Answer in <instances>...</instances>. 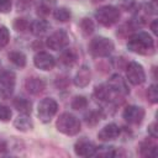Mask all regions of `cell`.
Returning a JSON list of instances; mask_svg holds the SVG:
<instances>
[{
    "label": "cell",
    "instance_id": "9c48e42d",
    "mask_svg": "<svg viewBox=\"0 0 158 158\" xmlns=\"http://www.w3.org/2000/svg\"><path fill=\"white\" fill-rule=\"evenodd\" d=\"M122 116H123V118H125L126 122H128L131 125H138L144 118V110L141 106L130 105V106H127L123 110Z\"/></svg>",
    "mask_w": 158,
    "mask_h": 158
},
{
    "label": "cell",
    "instance_id": "484cf974",
    "mask_svg": "<svg viewBox=\"0 0 158 158\" xmlns=\"http://www.w3.org/2000/svg\"><path fill=\"white\" fill-rule=\"evenodd\" d=\"M88 105V100L84 98V96H75L70 104L72 109L74 110H81V109H85Z\"/></svg>",
    "mask_w": 158,
    "mask_h": 158
},
{
    "label": "cell",
    "instance_id": "ffe728a7",
    "mask_svg": "<svg viewBox=\"0 0 158 158\" xmlns=\"http://www.w3.org/2000/svg\"><path fill=\"white\" fill-rule=\"evenodd\" d=\"M9 59L17 67L23 68L26 65V56L20 51H14L9 53Z\"/></svg>",
    "mask_w": 158,
    "mask_h": 158
},
{
    "label": "cell",
    "instance_id": "836d02e7",
    "mask_svg": "<svg viewBox=\"0 0 158 158\" xmlns=\"http://www.w3.org/2000/svg\"><path fill=\"white\" fill-rule=\"evenodd\" d=\"M136 6L135 0H118V7L125 11H131Z\"/></svg>",
    "mask_w": 158,
    "mask_h": 158
},
{
    "label": "cell",
    "instance_id": "8d00e7d4",
    "mask_svg": "<svg viewBox=\"0 0 158 158\" xmlns=\"http://www.w3.org/2000/svg\"><path fill=\"white\" fill-rule=\"evenodd\" d=\"M31 4H32V0H19L17 6H19V9L25 10V9H27V7H28Z\"/></svg>",
    "mask_w": 158,
    "mask_h": 158
},
{
    "label": "cell",
    "instance_id": "4fadbf2b",
    "mask_svg": "<svg viewBox=\"0 0 158 158\" xmlns=\"http://www.w3.org/2000/svg\"><path fill=\"white\" fill-rule=\"evenodd\" d=\"M118 136H120V127L115 123L106 125L98 133V137L101 141H112V139H116Z\"/></svg>",
    "mask_w": 158,
    "mask_h": 158
},
{
    "label": "cell",
    "instance_id": "d590c367",
    "mask_svg": "<svg viewBox=\"0 0 158 158\" xmlns=\"http://www.w3.org/2000/svg\"><path fill=\"white\" fill-rule=\"evenodd\" d=\"M148 133H149V136H151L152 138H157V137H158L157 123H156V122H153V123H151V125L148 126Z\"/></svg>",
    "mask_w": 158,
    "mask_h": 158
},
{
    "label": "cell",
    "instance_id": "cb8c5ba5",
    "mask_svg": "<svg viewBox=\"0 0 158 158\" xmlns=\"http://www.w3.org/2000/svg\"><path fill=\"white\" fill-rule=\"evenodd\" d=\"M94 156H99V157H115L116 156L115 147H112V146H100V147H96Z\"/></svg>",
    "mask_w": 158,
    "mask_h": 158
},
{
    "label": "cell",
    "instance_id": "7402d4cb",
    "mask_svg": "<svg viewBox=\"0 0 158 158\" xmlns=\"http://www.w3.org/2000/svg\"><path fill=\"white\" fill-rule=\"evenodd\" d=\"M111 90L109 89L107 85H99L95 88V96L98 100L101 101H107L110 100V95H111Z\"/></svg>",
    "mask_w": 158,
    "mask_h": 158
},
{
    "label": "cell",
    "instance_id": "8fae6325",
    "mask_svg": "<svg viewBox=\"0 0 158 158\" xmlns=\"http://www.w3.org/2000/svg\"><path fill=\"white\" fill-rule=\"evenodd\" d=\"M95 144L86 139L85 137L84 138H80L75 142L74 144V152L77 156H80V157H93L95 154Z\"/></svg>",
    "mask_w": 158,
    "mask_h": 158
},
{
    "label": "cell",
    "instance_id": "2e32d148",
    "mask_svg": "<svg viewBox=\"0 0 158 158\" xmlns=\"http://www.w3.org/2000/svg\"><path fill=\"white\" fill-rule=\"evenodd\" d=\"M14 126H15L19 131L26 132V131L32 130L33 123H32V121H31V118H30V116H28V115L22 114V115L17 116V117L15 118V121H14Z\"/></svg>",
    "mask_w": 158,
    "mask_h": 158
},
{
    "label": "cell",
    "instance_id": "e575fe53",
    "mask_svg": "<svg viewBox=\"0 0 158 158\" xmlns=\"http://www.w3.org/2000/svg\"><path fill=\"white\" fill-rule=\"evenodd\" d=\"M11 10V0H0V12L6 14Z\"/></svg>",
    "mask_w": 158,
    "mask_h": 158
},
{
    "label": "cell",
    "instance_id": "4dcf8cb0",
    "mask_svg": "<svg viewBox=\"0 0 158 158\" xmlns=\"http://www.w3.org/2000/svg\"><path fill=\"white\" fill-rule=\"evenodd\" d=\"M28 27H30V23H28V21L26 19H16L14 21V28L16 31H21L22 32V31H26Z\"/></svg>",
    "mask_w": 158,
    "mask_h": 158
},
{
    "label": "cell",
    "instance_id": "8992f818",
    "mask_svg": "<svg viewBox=\"0 0 158 158\" xmlns=\"http://www.w3.org/2000/svg\"><path fill=\"white\" fill-rule=\"evenodd\" d=\"M16 77L11 70H0V99H9L15 89Z\"/></svg>",
    "mask_w": 158,
    "mask_h": 158
},
{
    "label": "cell",
    "instance_id": "9a60e30c",
    "mask_svg": "<svg viewBox=\"0 0 158 158\" xmlns=\"http://www.w3.org/2000/svg\"><path fill=\"white\" fill-rule=\"evenodd\" d=\"M90 69L86 65H83L74 77V84L79 88H84L90 83Z\"/></svg>",
    "mask_w": 158,
    "mask_h": 158
},
{
    "label": "cell",
    "instance_id": "52a82bcc",
    "mask_svg": "<svg viewBox=\"0 0 158 158\" xmlns=\"http://www.w3.org/2000/svg\"><path fill=\"white\" fill-rule=\"evenodd\" d=\"M46 44L53 51H62L69 44L68 33L64 30H57L47 38Z\"/></svg>",
    "mask_w": 158,
    "mask_h": 158
},
{
    "label": "cell",
    "instance_id": "d6986e66",
    "mask_svg": "<svg viewBox=\"0 0 158 158\" xmlns=\"http://www.w3.org/2000/svg\"><path fill=\"white\" fill-rule=\"evenodd\" d=\"M139 153L143 157H156L157 156V146L151 139H146L139 146Z\"/></svg>",
    "mask_w": 158,
    "mask_h": 158
},
{
    "label": "cell",
    "instance_id": "7c38bea8",
    "mask_svg": "<svg viewBox=\"0 0 158 158\" xmlns=\"http://www.w3.org/2000/svg\"><path fill=\"white\" fill-rule=\"evenodd\" d=\"M33 63L38 69L51 70L56 65V59L52 54H49L47 52H38L33 58Z\"/></svg>",
    "mask_w": 158,
    "mask_h": 158
},
{
    "label": "cell",
    "instance_id": "ac0fdd59",
    "mask_svg": "<svg viewBox=\"0 0 158 158\" xmlns=\"http://www.w3.org/2000/svg\"><path fill=\"white\" fill-rule=\"evenodd\" d=\"M28 28L31 30V32H32L35 36H42V35L46 33L47 30L49 28V23H48L46 20H43V19H38V20L32 21Z\"/></svg>",
    "mask_w": 158,
    "mask_h": 158
},
{
    "label": "cell",
    "instance_id": "603a6c76",
    "mask_svg": "<svg viewBox=\"0 0 158 158\" xmlns=\"http://www.w3.org/2000/svg\"><path fill=\"white\" fill-rule=\"evenodd\" d=\"M53 16H54V19L57 21L65 22V21H68L70 19L72 14H70V11L67 7H57L54 10V12H53Z\"/></svg>",
    "mask_w": 158,
    "mask_h": 158
},
{
    "label": "cell",
    "instance_id": "5bb4252c",
    "mask_svg": "<svg viewBox=\"0 0 158 158\" xmlns=\"http://www.w3.org/2000/svg\"><path fill=\"white\" fill-rule=\"evenodd\" d=\"M25 88L30 94H40L44 89V81L40 78H27L25 81Z\"/></svg>",
    "mask_w": 158,
    "mask_h": 158
},
{
    "label": "cell",
    "instance_id": "d4e9b609",
    "mask_svg": "<svg viewBox=\"0 0 158 158\" xmlns=\"http://www.w3.org/2000/svg\"><path fill=\"white\" fill-rule=\"evenodd\" d=\"M52 6H53V2H49V0H42L37 6V14L44 17L51 12Z\"/></svg>",
    "mask_w": 158,
    "mask_h": 158
},
{
    "label": "cell",
    "instance_id": "74e56055",
    "mask_svg": "<svg viewBox=\"0 0 158 158\" xmlns=\"http://www.w3.org/2000/svg\"><path fill=\"white\" fill-rule=\"evenodd\" d=\"M157 22H158L157 20H153V22L151 23V30L154 35H157Z\"/></svg>",
    "mask_w": 158,
    "mask_h": 158
},
{
    "label": "cell",
    "instance_id": "e0dca14e",
    "mask_svg": "<svg viewBox=\"0 0 158 158\" xmlns=\"http://www.w3.org/2000/svg\"><path fill=\"white\" fill-rule=\"evenodd\" d=\"M12 105L21 114L28 115L32 111V102L28 99H26V98H20V96L19 98H15L14 101H12Z\"/></svg>",
    "mask_w": 158,
    "mask_h": 158
},
{
    "label": "cell",
    "instance_id": "ba28073f",
    "mask_svg": "<svg viewBox=\"0 0 158 158\" xmlns=\"http://www.w3.org/2000/svg\"><path fill=\"white\" fill-rule=\"evenodd\" d=\"M127 80L133 85H139L146 80V73L143 67L137 62H130L126 68Z\"/></svg>",
    "mask_w": 158,
    "mask_h": 158
},
{
    "label": "cell",
    "instance_id": "f1b7e54d",
    "mask_svg": "<svg viewBox=\"0 0 158 158\" xmlns=\"http://www.w3.org/2000/svg\"><path fill=\"white\" fill-rule=\"evenodd\" d=\"M10 40V32L5 26H0V48L5 47L9 43Z\"/></svg>",
    "mask_w": 158,
    "mask_h": 158
},
{
    "label": "cell",
    "instance_id": "1f68e13d",
    "mask_svg": "<svg viewBox=\"0 0 158 158\" xmlns=\"http://www.w3.org/2000/svg\"><path fill=\"white\" fill-rule=\"evenodd\" d=\"M147 96H148V100H149L152 104H156V102L158 101V89H157V85H156V84H152V85L148 88Z\"/></svg>",
    "mask_w": 158,
    "mask_h": 158
},
{
    "label": "cell",
    "instance_id": "5b68a950",
    "mask_svg": "<svg viewBox=\"0 0 158 158\" xmlns=\"http://www.w3.org/2000/svg\"><path fill=\"white\" fill-rule=\"evenodd\" d=\"M57 110H58V104L54 99L52 98H46V99H42L38 104V109H37V114H38V117L42 122L47 123L49 122L54 115L57 114Z\"/></svg>",
    "mask_w": 158,
    "mask_h": 158
},
{
    "label": "cell",
    "instance_id": "7a4b0ae2",
    "mask_svg": "<svg viewBox=\"0 0 158 158\" xmlns=\"http://www.w3.org/2000/svg\"><path fill=\"white\" fill-rule=\"evenodd\" d=\"M57 130L67 136H74L80 131V121L72 114L64 112L57 120Z\"/></svg>",
    "mask_w": 158,
    "mask_h": 158
},
{
    "label": "cell",
    "instance_id": "d6a6232c",
    "mask_svg": "<svg viewBox=\"0 0 158 158\" xmlns=\"http://www.w3.org/2000/svg\"><path fill=\"white\" fill-rule=\"evenodd\" d=\"M12 116V112L10 110V107L0 104V120L1 121H9Z\"/></svg>",
    "mask_w": 158,
    "mask_h": 158
},
{
    "label": "cell",
    "instance_id": "44dd1931",
    "mask_svg": "<svg viewBox=\"0 0 158 158\" xmlns=\"http://www.w3.org/2000/svg\"><path fill=\"white\" fill-rule=\"evenodd\" d=\"M60 63L63 64V65H65V67H72L74 63H75V59H77V57H75V54H74V52L72 51V49H65V51H63L62 53H60Z\"/></svg>",
    "mask_w": 158,
    "mask_h": 158
},
{
    "label": "cell",
    "instance_id": "277c9868",
    "mask_svg": "<svg viewBox=\"0 0 158 158\" xmlns=\"http://www.w3.org/2000/svg\"><path fill=\"white\" fill-rule=\"evenodd\" d=\"M95 19L102 26H112L120 20V11L115 6H102L95 11Z\"/></svg>",
    "mask_w": 158,
    "mask_h": 158
},
{
    "label": "cell",
    "instance_id": "30bf717a",
    "mask_svg": "<svg viewBox=\"0 0 158 158\" xmlns=\"http://www.w3.org/2000/svg\"><path fill=\"white\" fill-rule=\"evenodd\" d=\"M107 86L112 93H116L120 95H127L130 93L126 80L118 74H114L110 77L109 81H107Z\"/></svg>",
    "mask_w": 158,
    "mask_h": 158
},
{
    "label": "cell",
    "instance_id": "4316f807",
    "mask_svg": "<svg viewBox=\"0 0 158 158\" xmlns=\"http://www.w3.org/2000/svg\"><path fill=\"white\" fill-rule=\"evenodd\" d=\"M157 0H143V10L147 14L156 15L157 14Z\"/></svg>",
    "mask_w": 158,
    "mask_h": 158
},
{
    "label": "cell",
    "instance_id": "3957f363",
    "mask_svg": "<svg viewBox=\"0 0 158 158\" xmlns=\"http://www.w3.org/2000/svg\"><path fill=\"white\" fill-rule=\"evenodd\" d=\"M114 51V43L111 40L98 36L93 38L89 43V52L94 57H107Z\"/></svg>",
    "mask_w": 158,
    "mask_h": 158
},
{
    "label": "cell",
    "instance_id": "83f0119b",
    "mask_svg": "<svg viewBox=\"0 0 158 158\" xmlns=\"http://www.w3.org/2000/svg\"><path fill=\"white\" fill-rule=\"evenodd\" d=\"M85 121H86L88 125L94 126V125H96L100 121V114L98 111H89L85 115Z\"/></svg>",
    "mask_w": 158,
    "mask_h": 158
},
{
    "label": "cell",
    "instance_id": "6da1fadb",
    "mask_svg": "<svg viewBox=\"0 0 158 158\" xmlns=\"http://www.w3.org/2000/svg\"><path fill=\"white\" fill-rule=\"evenodd\" d=\"M127 48L137 54H149L153 52L154 41L147 32H137L128 38Z\"/></svg>",
    "mask_w": 158,
    "mask_h": 158
},
{
    "label": "cell",
    "instance_id": "f546056e",
    "mask_svg": "<svg viewBox=\"0 0 158 158\" xmlns=\"http://www.w3.org/2000/svg\"><path fill=\"white\" fill-rule=\"evenodd\" d=\"M80 27L85 35H90L94 31V23L90 19H83L80 22Z\"/></svg>",
    "mask_w": 158,
    "mask_h": 158
}]
</instances>
